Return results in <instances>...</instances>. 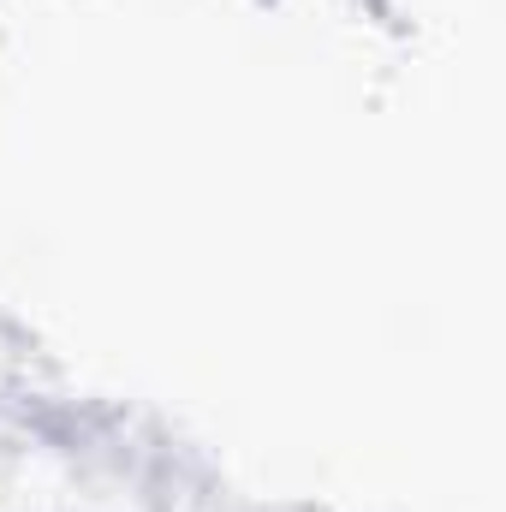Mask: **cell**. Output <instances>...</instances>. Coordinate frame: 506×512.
<instances>
[]
</instances>
